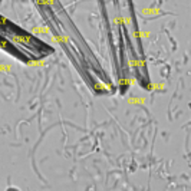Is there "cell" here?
<instances>
[{
	"mask_svg": "<svg viewBox=\"0 0 191 191\" xmlns=\"http://www.w3.org/2000/svg\"><path fill=\"white\" fill-rule=\"evenodd\" d=\"M13 42H19V43H25V45H30L32 43V37L27 34H13L12 36Z\"/></svg>",
	"mask_w": 191,
	"mask_h": 191,
	"instance_id": "obj_1",
	"label": "cell"
},
{
	"mask_svg": "<svg viewBox=\"0 0 191 191\" xmlns=\"http://www.w3.org/2000/svg\"><path fill=\"white\" fill-rule=\"evenodd\" d=\"M30 33L32 34H45V33H50V30H49V27L48 26H36V27H33L32 30H30Z\"/></svg>",
	"mask_w": 191,
	"mask_h": 191,
	"instance_id": "obj_2",
	"label": "cell"
},
{
	"mask_svg": "<svg viewBox=\"0 0 191 191\" xmlns=\"http://www.w3.org/2000/svg\"><path fill=\"white\" fill-rule=\"evenodd\" d=\"M26 65L27 66H43L45 65V60L43 59L42 60H27Z\"/></svg>",
	"mask_w": 191,
	"mask_h": 191,
	"instance_id": "obj_3",
	"label": "cell"
},
{
	"mask_svg": "<svg viewBox=\"0 0 191 191\" xmlns=\"http://www.w3.org/2000/svg\"><path fill=\"white\" fill-rule=\"evenodd\" d=\"M128 103H145V99L144 98H128Z\"/></svg>",
	"mask_w": 191,
	"mask_h": 191,
	"instance_id": "obj_4",
	"label": "cell"
},
{
	"mask_svg": "<svg viewBox=\"0 0 191 191\" xmlns=\"http://www.w3.org/2000/svg\"><path fill=\"white\" fill-rule=\"evenodd\" d=\"M94 88H95L96 92H105V91H108V89H105V85H102V84H95Z\"/></svg>",
	"mask_w": 191,
	"mask_h": 191,
	"instance_id": "obj_5",
	"label": "cell"
},
{
	"mask_svg": "<svg viewBox=\"0 0 191 191\" xmlns=\"http://www.w3.org/2000/svg\"><path fill=\"white\" fill-rule=\"evenodd\" d=\"M141 13L142 15H152V13H160V10L158 9H144V10H141Z\"/></svg>",
	"mask_w": 191,
	"mask_h": 191,
	"instance_id": "obj_6",
	"label": "cell"
},
{
	"mask_svg": "<svg viewBox=\"0 0 191 191\" xmlns=\"http://www.w3.org/2000/svg\"><path fill=\"white\" fill-rule=\"evenodd\" d=\"M36 3L39 5V6H43V7H49L48 0H36Z\"/></svg>",
	"mask_w": 191,
	"mask_h": 191,
	"instance_id": "obj_7",
	"label": "cell"
},
{
	"mask_svg": "<svg viewBox=\"0 0 191 191\" xmlns=\"http://www.w3.org/2000/svg\"><path fill=\"white\" fill-rule=\"evenodd\" d=\"M137 36H142V37H149L148 32H137Z\"/></svg>",
	"mask_w": 191,
	"mask_h": 191,
	"instance_id": "obj_8",
	"label": "cell"
},
{
	"mask_svg": "<svg viewBox=\"0 0 191 191\" xmlns=\"http://www.w3.org/2000/svg\"><path fill=\"white\" fill-rule=\"evenodd\" d=\"M7 25V19H5L3 16H0V26H6Z\"/></svg>",
	"mask_w": 191,
	"mask_h": 191,
	"instance_id": "obj_9",
	"label": "cell"
},
{
	"mask_svg": "<svg viewBox=\"0 0 191 191\" xmlns=\"http://www.w3.org/2000/svg\"><path fill=\"white\" fill-rule=\"evenodd\" d=\"M6 48H7V42L0 40V49H6Z\"/></svg>",
	"mask_w": 191,
	"mask_h": 191,
	"instance_id": "obj_10",
	"label": "cell"
}]
</instances>
